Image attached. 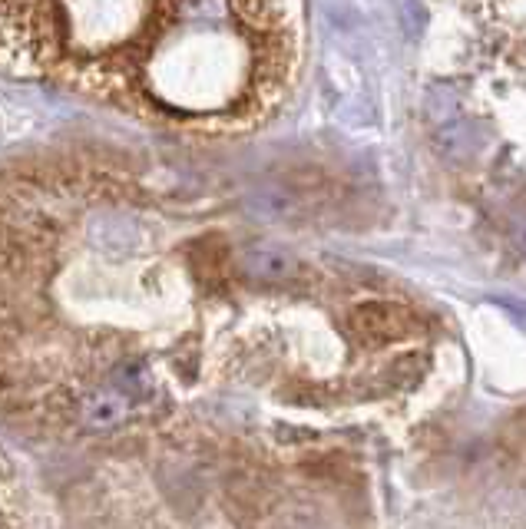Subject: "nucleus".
Wrapping results in <instances>:
<instances>
[{
	"mask_svg": "<svg viewBox=\"0 0 526 529\" xmlns=\"http://www.w3.org/2000/svg\"><path fill=\"white\" fill-rule=\"evenodd\" d=\"M421 331V318L411 308L394 301H368L358 305L345 321V334L358 348H384V344L404 341Z\"/></svg>",
	"mask_w": 526,
	"mask_h": 529,
	"instance_id": "obj_1",
	"label": "nucleus"
},
{
	"mask_svg": "<svg viewBox=\"0 0 526 529\" xmlns=\"http://www.w3.org/2000/svg\"><path fill=\"white\" fill-rule=\"evenodd\" d=\"M493 301H497V305H500V308H507V311H510V315H513V318H517V321H526V301H510L507 295H497V298H493Z\"/></svg>",
	"mask_w": 526,
	"mask_h": 529,
	"instance_id": "obj_6",
	"label": "nucleus"
},
{
	"mask_svg": "<svg viewBox=\"0 0 526 529\" xmlns=\"http://www.w3.org/2000/svg\"><path fill=\"white\" fill-rule=\"evenodd\" d=\"M397 20H401L407 40H421L427 24H431V14H427L424 0H401L397 4Z\"/></svg>",
	"mask_w": 526,
	"mask_h": 529,
	"instance_id": "obj_4",
	"label": "nucleus"
},
{
	"mask_svg": "<svg viewBox=\"0 0 526 529\" xmlns=\"http://www.w3.org/2000/svg\"><path fill=\"white\" fill-rule=\"evenodd\" d=\"M437 149H440V156L450 159V163H467V159H474V153L480 149V129L467 120L444 123L437 129Z\"/></svg>",
	"mask_w": 526,
	"mask_h": 529,
	"instance_id": "obj_2",
	"label": "nucleus"
},
{
	"mask_svg": "<svg viewBox=\"0 0 526 529\" xmlns=\"http://www.w3.org/2000/svg\"><path fill=\"white\" fill-rule=\"evenodd\" d=\"M0 529H24V506L4 457H0Z\"/></svg>",
	"mask_w": 526,
	"mask_h": 529,
	"instance_id": "obj_3",
	"label": "nucleus"
},
{
	"mask_svg": "<svg viewBox=\"0 0 526 529\" xmlns=\"http://www.w3.org/2000/svg\"><path fill=\"white\" fill-rule=\"evenodd\" d=\"M510 245L526 258V199L517 205V212L510 215Z\"/></svg>",
	"mask_w": 526,
	"mask_h": 529,
	"instance_id": "obj_5",
	"label": "nucleus"
}]
</instances>
